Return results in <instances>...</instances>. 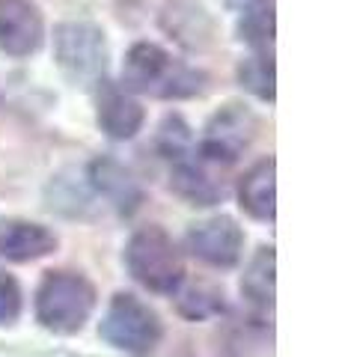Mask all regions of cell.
<instances>
[{
    "label": "cell",
    "instance_id": "obj_1",
    "mask_svg": "<svg viewBox=\"0 0 339 357\" xmlns=\"http://www.w3.org/2000/svg\"><path fill=\"white\" fill-rule=\"evenodd\" d=\"M122 84L152 98H194L209 89V75L155 42H134L122 60Z\"/></svg>",
    "mask_w": 339,
    "mask_h": 357
},
{
    "label": "cell",
    "instance_id": "obj_2",
    "mask_svg": "<svg viewBox=\"0 0 339 357\" xmlns=\"http://www.w3.org/2000/svg\"><path fill=\"white\" fill-rule=\"evenodd\" d=\"M126 268L128 274L158 295H173L185 280V259L176 241L161 227H143L126 244Z\"/></svg>",
    "mask_w": 339,
    "mask_h": 357
},
{
    "label": "cell",
    "instance_id": "obj_3",
    "mask_svg": "<svg viewBox=\"0 0 339 357\" xmlns=\"http://www.w3.org/2000/svg\"><path fill=\"white\" fill-rule=\"evenodd\" d=\"M96 310V286L84 274L48 271L36 289V319L54 333H77Z\"/></svg>",
    "mask_w": 339,
    "mask_h": 357
},
{
    "label": "cell",
    "instance_id": "obj_4",
    "mask_svg": "<svg viewBox=\"0 0 339 357\" xmlns=\"http://www.w3.org/2000/svg\"><path fill=\"white\" fill-rule=\"evenodd\" d=\"M107 36L93 21H63L54 27V60L66 81L93 89L107 72Z\"/></svg>",
    "mask_w": 339,
    "mask_h": 357
},
{
    "label": "cell",
    "instance_id": "obj_5",
    "mask_svg": "<svg viewBox=\"0 0 339 357\" xmlns=\"http://www.w3.org/2000/svg\"><path fill=\"white\" fill-rule=\"evenodd\" d=\"M259 119L247 105L226 102L220 110H214L211 119L202 128V137L197 140V158L206 164H235L244 155V149L256 140Z\"/></svg>",
    "mask_w": 339,
    "mask_h": 357
},
{
    "label": "cell",
    "instance_id": "obj_6",
    "mask_svg": "<svg viewBox=\"0 0 339 357\" xmlns=\"http://www.w3.org/2000/svg\"><path fill=\"white\" fill-rule=\"evenodd\" d=\"M98 333L119 351L146 354L161 340V321H158L155 310L149 304H143L137 295L116 292L107 304Z\"/></svg>",
    "mask_w": 339,
    "mask_h": 357
},
{
    "label": "cell",
    "instance_id": "obj_7",
    "mask_svg": "<svg viewBox=\"0 0 339 357\" xmlns=\"http://www.w3.org/2000/svg\"><path fill=\"white\" fill-rule=\"evenodd\" d=\"M185 244L190 256H197L199 262L214 265V268H232L241 259L244 232L232 218L218 215V218L194 223L185 236Z\"/></svg>",
    "mask_w": 339,
    "mask_h": 357
},
{
    "label": "cell",
    "instance_id": "obj_8",
    "mask_svg": "<svg viewBox=\"0 0 339 357\" xmlns=\"http://www.w3.org/2000/svg\"><path fill=\"white\" fill-rule=\"evenodd\" d=\"M45 42V21L30 0H0V51L15 60L36 54Z\"/></svg>",
    "mask_w": 339,
    "mask_h": 357
},
{
    "label": "cell",
    "instance_id": "obj_9",
    "mask_svg": "<svg viewBox=\"0 0 339 357\" xmlns=\"http://www.w3.org/2000/svg\"><path fill=\"white\" fill-rule=\"evenodd\" d=\"M86 185L98 197H105L119 215H134L143 203L140 182L126 164L110 158V155H98V158L86 164Z\"/></svg>",
    "mask_w": 339,
    "mask_h": 357
},
{
    "label": "cell",
    "instance_id": "obj_10",
    "mask_svg": "<svg viewBox=\"0 0 339 357\" xmlns=\"http://www.w3.org/2000/svg\"><path fill=\"white\" fill-rule=\"evenodd\" d=\"M96 89H98V98H96V122H98V128L105 131L110 140L137 137V131L143 128V122H146L143 105L128 93V89H122L116 84L101 81Z\"/></svg>",
    "mask_w": 339,
    "mask_h": 357
},
{
    "label": "cell",
    "instance_id": "obj_11",
    "mask_svg": "<svg viewBox=\"0 0 339 357\" xmlns=\"http://www.w3.org/2000/svg\"><path fill=\"white\" fill-rule=\"evenodd\" d=\"M56 250V236L33 220L0 218V256L9 262H33Z\"/></svg>",
    "mask_w": 339,
    "mask_h": 357
},
{
    "label": "cell",
    "instance_id": "obj_12",
    "mask_svg": "<svg viewBox=\"0 0 339 357\" xmlns=\"http://www.w3.org/2000/svg\"><path fill=\"white\" fill-rule=\"evenodd\" d=\"M170 188L190 206H214L223 199V182H218L209 170L206 161L197 158V149L170 161Z\"/></svg>",
    "mask_w": 339,
    "mask_h": 357
},
{
    "label": "cell",
    "instance_id": "obj_13",
    "mask_svg": "<svg viewBox=\"0 0 339 357\" xmlns=\"http://www.w3.org/2000/svg\"><path fill=\"white\" fill-rule=\"evenodd\" d=\"M277 161L262 158L241 176L239 182V206L256 220H274L277 215Z\"/></svg>",
    "mask_w": 339,
    "mask_h": 357
},
{
    "label": "cell",
    "instance_id": "obj_14",
    "mask_svg": "<svg viewBox=\"0 0 339 357\" xmlns=\"http://www.w3.org/2000/svg\"><path fill=\"white\" fill-rule=\"evenodd\" d=\"M241 292L256 310L274 307V248H259L241 277Z\"/></svg>",
    "mask_w": 339,
    "mask_h": 357
},
{
    "label": "cell",
    "instance_id": "obj_15",
    "mask_svg": "<svg viewBox=\"0 0 339 357\" xmlns=\"http://www.w3.org/2000/svg\"><path fill=\"white\" fill-rule=\"evenodd\" d=\"M239 84L259 102H274L277 98V72H274V57L271 54H250L247 60L239 63L235 69Z\"/></svg>",
    "mask_w": 339,
    "mask_h": 357
},
{
    "label": "cell",
    "instance_id": "obj_16",
    "mask_svg": "<svg viewBox=\"0 0 339 357\" xmlns=\"http://www.w3.org/2000/svg\"><path fill=\"white\" fill-rule=\"evenodd\" d=\"M239 39L253 48V54H271L274 48V9H250L239 18Z\"/></svg>",
    "mask_w": 339,
    "mask_h": 357
},
{
    "label": "cell",
    "instance_id": "obj_17",
    "mask_svg": "<svg viewBox=\"0 0 339 357\" xmlns=\"http://www.w3.org/2000/svg\"><path fill=\"white\" fill-rule=\"evenodd\" d=\"M155 146H158V152H161L167 161H173V158H182V155L194 152L197 143H194V134H190L188 122L179 116V114H170L161 122V128H158Z\"/></svg>",
    "mask_w": 339,
    "mask_h": 357
},
{
    "label": "cell",
    "instance_id": "obj_18",
    "mask_svg": "<svg viewBox=\"0 0 339 357\" xmlns=\"http://www.w3.org/2000/svg\"><path fill=\"white\" fill-rule=\"evenodd\" d=\"M220 310H223V292L209 283H197L188 286L185 292H179V312L188 319H209Z\"/></svg>",
    "mask_w": 339,
    "mask_h": 357
},
{
    "label": "cell",
    "instance_id": "obj_19",
    "mask_svg": "<svg viewBox=\"0 0 339 357\" xmlns=\"http://www.w3.org/2000/svg\"><path fill=\"white\" fill-rule=\"evenodd\" d=\"M21 312V286L13 274L0 271V325H13Z\"/></svg>",
    "mask_w": 339,
    "mask_h": 357
},
{
    "label": "cell",
    "instance_id": "obj_20",
    "mask_svg": "<svg viewBox=\"0 0 339 357\" xmlns=\"http://www.w3.org/2000/svg\"><path fill=\"white\" fill-rule=\"evenodd\" d=\"M232 9L239 13H250V9H262V6H271V0H226Z\"/></svg>",
    "mask_w": 339,
    "mask_h": 357
}]
</instances>
